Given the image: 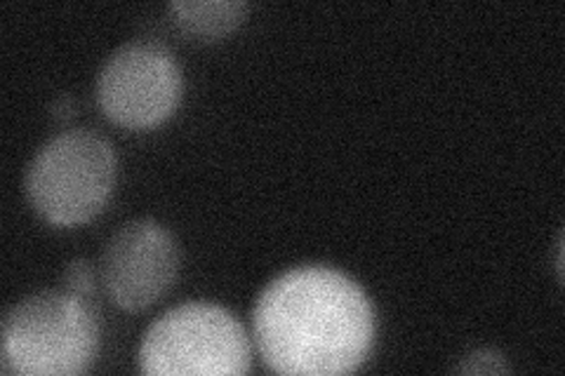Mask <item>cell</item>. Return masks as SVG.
<instances>
[{
    "label": "cell",
    "mask_w": 565,
    "mask_h": 376,
    "mask_svg": "<svg viewBox=\"0 0 565 376\" xmlns=\"http://www.w3.org/2000/svg\"><path fill=\"white\" fill-rule=\"evenodd\" d=\"M253 332L269 369L334 376L365 363L375 342V313L361 284L338 268L299 266L262 290Z\"/></svg>",
    "instance_id": "1"
},
{
    "label": "cell",
    "mask_w": 565,
    "mask_h": 376,
    "mask_svg": "<svg viewBox=\"0 0 565 376\" xmlns=\"http://www.w3.org/2000/svg\"><path fill=\"white\" fill-rule=\"evenodd\" d=\"M99 346V315L93 299L68 290L35 292L3 318L6 374L71 376L83 374Z\"/></svg>",
    "instance_id": "2"
},
{
    "label": "cell",
    "mask_w": 565,
    "mask_h": 376,
    "mask_svg": "<svg viewBox=\"0 0 565 376\" xmlns=\"http://www.w3.org/2000/svg\"><path fill=\"white\" fill-rule=\"evenodd\" d=\"M116 168V149L99 132L76 128L55 135L26 170L29 203L52 226H81L109 201Z\"/></svg>",
    "instance_id": "3"
},
{
    "label": "cell",
    "mask_w": 565,
    "mask_h": 376,
    "mask_svg": "<svg viewBox=\"0 0 565 376\" xmlns=\"http://www.w3.org/2000/svg\"><path fill=\"white\" fill-rule=\"evenodd\" d=\"M250 339L217 303L189 301L151 322L139 346L149 376H238L250 372Z\"/></svg>",
    "instance_id": "4"
},
{
    "label": "cell",
    "mask_w": 565,
    "mask_h": 376,
    "mask_svg": "<svg viewBox=\"0 0 565 376\" xmlns=\"http://www.w3.org/2000/svg\"><path fill=\"white\" fill-rule=\"evenodd\" d=\"M182 99V68L158 41L122 43L97 76L102 114L122 128L145 130L170 118Z\"/></svg>",
    "instance_id": "5"
},
{
    "label": "cell",
    "mask_w": 565,
    "mask_h": 376,
    "mask_svg": "<svg viewBox=\"0 0 565 376\" xmlns=\"http://www.w3.org/2000/svg\"><path fill=\"white\" fill-rule=\"evenodd\" d=\"M102 282L122 311H141L161 299L180 271V247L153 219L122 224L102 253Z\"/></svg>",
    "instance_id": "6"
},
{
    "label": "cell",
    "mask_w": 565,
    "mask_h": 376,
    "mask_svg": "<svg viewBox=\"0 0 565 376\" xmlns=\"http://www.w3.org/2000/svg\"><path fill=\"white\" fill-rule=\"evenodd\" d=\"M168 10L184 33L217 41L243 24L250 6L243 0H174Z\"/></svg>",
    "instance_id": "7"
},
{
    "label": "cell",
    "mask_w": 565,
    "mask_h": 376,
    "mask_svg": "<svg viewBox=\"0 0 565 376\" xmlns=\"http://www.w3.org/2000/svg\"><path fill=\"white\" fill-rule=\"evenodd\" d=\"M95 268L87 259H74L66 268H64V276H62V288L74 292L78 297L85 299H93L95 294Z\"/></svg>",
    "instance_id": "8"
},
{
    "label": "cell",
    "mask_w": 565,
    "mask_h": 376,
    "mask_svg": "<svg viewBox=\"0 0 565 376\" xmlns=\"http://www.w3.org/2000/svg\"><path fill=\"white\" fill-rule=\"evenodd\" d=\"M459 374H507L509 365L504 355L494 348H479L462 357V363L455 367Z\"/></svg>",
    "instance_id": "9"
},
{
    "label": "cell",
    "mask_w": 565,
    "mask_h": 376,
    "mask_svg": "<svg viewBox=\"0 0 565 376\" xmlns=\"http://www.w3.org/2000/svg\"><path fill=\"white\" fill-rule=\"evenodd\" d=\"M52 116H55L57 120H68L71 116H74L76 111V101L71 99L68 95H60L55 101H52Z\"/></svg>",
    "instance_id": "10"
}]
</instances>
